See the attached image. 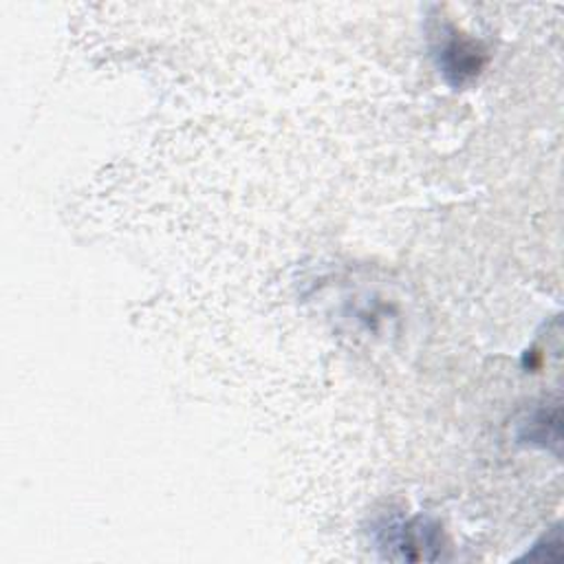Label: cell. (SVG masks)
<instances>
[{
  "label": "cell",
  "mask_w": 564,
  "mask_h": 564,
  "mask_svg": "<svg viewBox=\"0 0 564 564\" xmlns=\"http://www.w3.org/2000/svg\"><path fill=\"white\" fill-rule=\"evenodd\" d=\"M483 62L485 54L481 51V47L472 41L461 38V34H452V38H448L439 51V67L448 82H452L454 87H461L476 78L483 69Z\"/></svg>",
  "instance_id": "1"
},
{
  "label": "cell",
  "mask_w": 564,
  "mask_h": 564,
  "mask_svg": "<svg viewBox=\"0 0 564 564\" xmlns=\"http://www.w3.org/2000/svg\"><path fill=\"white\" fill-rule=\"evenodd\" d=\"M393 542L406 560H435L439 551V529L433 522L417 518L400 527Z\"/></svg>",
  "instance_id": "2"
},
{
  "label": "cell",
  "mask_w": 564,
  "mask_h": 564,
  "mask_svg": "<svg viewBox=\"0 0 564 564\" xmlns=\"http://www.w3.org/2000/svg\"><path fill=\"white\" fill-rule=\"evenodd\" d=\"M522 441L529 444H538V446H546L549 441L557 444L560 441V413H546L540 411L531 417V422L525 424V433L520 435Z\"/></svg>",
  "instance_id": "3"
}]
</instances>
